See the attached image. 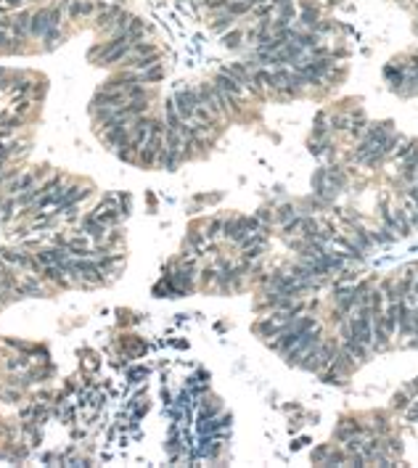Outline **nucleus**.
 Wrapping results in <instances>:
<instances>
[{"label": "nucleus", "mask_w": 418, "mask_h": 468, "mask_svg": "<svg viewBox=\"0 0 418 468\" xmlns=\"http://www.w3.org/2000/svg\"><path fill=\"white\" fill-rule=\"evenodd\" d=\"M408 405H410L408 394H397V397H394V407H397V410H408Z\"/></svg>", "instance_id": "nucleus-6"}, {"label": "nucleus", "mask_w": 418, "mask_h": 468, "mask_svg": "<svg viewBox=\"0 0 418 468\" xmlns=\"http://www.w3.org/2000/svg\"><path fill=\"white\" fill-rule=\"evenodd\" d=\"M220 228H223V222H220V219H215V222L209 225V233H207V236H217V230H220Z\"/></svg>", "instance_id": "nucleus-8"}, {"label": "nucleus", "mask_w": 418, "mask_h": 468, "mask_svg": "<svg viewBox=\"0 0 418 468\" xmlns=\"http://www.w3.org/2000/svg\"><path fill=\"white\" fill-rule=\"evenodd\" d=\"M114 16H119L117 8H106L101 16H98V24H109V19H114Z\"/></svg>", "instance_id": "nucleus-5"}, {"label": "nucleus", "mask_w": 418, "mask_h": 468, "mask_svg": "<svg viewBox=\"0 0 418 468\" xmlns=\"http://www.w3.org/2000/svg\"><path fill=\"white\" fill-rule=\"evenodd\" d=\"M90 8H93V5H90L88 0H69V16L72 19H80L85 13H90Z\"/></svg>", "instance_id": "nucleus-4"}, {"label": "nucleus", "mask_w": 418, "mask_h": 468, "mask_svg": "<svg viewBox=\"0 0 418 468\" xmlns=\"http://www.w3.org/2000/svg\"><path fill=\"white\" fill-rule=\"evenodd\" d=\"M215 88L223 90V93H228V95H233V98L241 95V82L236 80V77H230L228 72H223V74L217 77V80H215Z\"/></svg>", "instance_id": "nucleus-3"}, {"label": "nucleus", "mask_w": 418, "mask_h": 468, "mask_svg": "<svg viewBox=\"0 0 418 468\" xmlns=\"http://www.w3.org/2000/svg\"><path fill=\"white\" fill-rule=\"evenodd\" d=\"M291 217H296L291 207H283V209H281V215H278V219H281V222H289V219H291Z\"/></svg>", "instance_id": "nucleus-7"}, {"label": "nucleus", "mask_w": 418, "mask_h": 468, "mask_svg": "<svg viewBox=\"0 0 418 468\" xmlns=\"http://www.w3.org/2000/svg\"><path fill=\"white\" fill-rule=\"evenodd\" d=\"M225 45H228V48H236V45H238V34H228V37H225Z\"/></svg>", "instance_id": "nucleus-9"}, {"label": "nucleus", "mask_w": 418, "mask_h": 468, "mask_svg": "<svg viewBox=\"0 0 418 468\" xmlns=\"http://www.w3.org/2000/svg\"><path fill=\"white\" fill-rule=\"evenodd\" d=\"M59 13L56 11H40V13H34L32 21H30V30L34 34H48V32H53L56 30V24H59Z\"/></svg>", "instance_id": "nucleus-2"}, {"label": "nucleus", "mask_w": 418, "mask_h": 468, "mask_svg": "<svg viewBox=\"0 0 418 468\" xmlns=\"http://www.w3.org/2000/svg\"><path fill=\"white\" fill-rule=\"evenodd\" d=\"M172 103H175V111L180 114L183 122H191L196 109H199V95H196V90H178Z\"/></svg>", "instance_id": "nucleus-1"}]
</instances>
